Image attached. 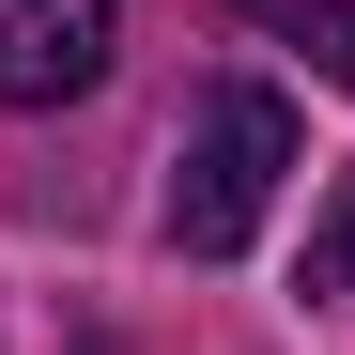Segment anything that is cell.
Masks as SVG:
<instances>
[{
    "mask_svg": "<svg viewBox=\"0 0 355 355\" xmlns=\"http://www.w3.org/2000/svg\"><path fill=\"white\" fill-rule=\"evenodd\" d=\"M248 16H263L293 62L324 78V93H355V0H248Z\"/></svg>",
    "mask_w": 355,
    "mask_h": 355,
    "instance_id": "3",
    "label": "cell"
},
{
    "mask_svg": "<svg viewBox=\"0 0 355 355\" xmlns=\"http://www.w3.org/2000/svg\"><path fill=\"white\" fill-rule=\"evenodd\" d=\"M309 278L355 293V170H340V201H324V232H309Z\"/></svg>",
    "mask_w": 355,
    "mask_h": 355,
    "instance_id": "4",
    "label": "cell"
},
{
    "mask_svg": "<svg viewBox=\"0 0 355 355\" xmlns=\"http://www.w3.org/2000/svg\"><path fill=\"white\" fill-rule=\"evenodd\" d=\"M108 0H0V93L16 108H62V93H93L108 78Z\"/></svg>",
    "mask_w": 355,
    "mask_h": 355,
    "instance_id": "2",
    "label": "cell"
},
{
    "mask_svg": "<svg viewBox=\"0 0 355 355\" xmlns=\"http://www.w3.org/2000/svg\"><path fill=\"white\" fill-rule=\"evenodd\" d=\"M278 186H293V108H278L263 78L201 93L186 155H170V248H186V263H232V248L278 216Z\"/></svg>",
    "mask_w": 355,
    "mask_h": 355,
    "instance_id": "1",
    "label": "cell"
}]
</instances>
